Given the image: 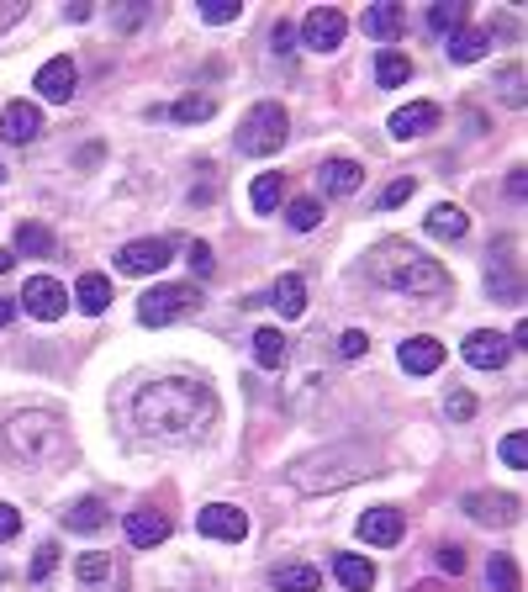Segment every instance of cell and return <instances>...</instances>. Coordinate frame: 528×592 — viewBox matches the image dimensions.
Segmentation results:
<instances>
[{
    "label": "cell",
    "mask_w": 528,
    "mask_h": 592,
    "mask_svg": "<svg viewBox=\"0 0 528 592\" xmlns=\"http://www.w3.org/2000/svg\"><path fill=\"white\" fill-rule=\"evenodd\" d=\"M127 423L143 444H196L217 423V397L206 381L191 376H164L132 392Z\"/></svg>",
    "instance_id": "obj_1"
},
{
    "label": "cell",
    "mask_w": 528,
    "mask_h": 592,
    "mask_svg": "<svg viewBox=\"0 0 528 592\" xmlns=\"http://www.w3.org/2000/svg\"><path fill=\"white\" fill-rule=\"evenodd\" d=\"M370 281L386 286V291H402V296H449V270L439 259L418 254L412 244H381L370 254Z\"/></svg>",
    "instance_id": "obj_2"
},
{
    "label": "cell",
    "mask_w": 528,
    "mask_h": 592,
    "mask_svg": "<svg viewBox=\"0 0 528 592\" xmlns=\"http://www.w3.org/2000/svg\"><path fill=\"white\" fill-rule=\"evenodd\" d=\"M360 476H370V450L360 444H333V450H317L307 460L291 466V487L296 492H338V487H354Z\"/></svg>",
    "instance_id": "obj_3"
},
{
    "label": "cell",
    "mask_w": 528,
    "mask_h": 592,
    "mask_svg": "<svg viewBox=\"0 0 528 592\" xmlns=\"http://www.w3.org/2000/svg\"><path fill=\"white\" fill-rule=\"evenodd\" d=\"M64 444H69V434L59 429V418H53V413H16L6 423V450L16 460H32V466H37V460H59Z\"/></svg>",
    "instance_id": "obj_4"
},
{
    "label": "cell",
    "mask_w": 528,
    "mask_h": 592,
    "mask_svg": "<svg viewBox=\"0 0 528 592\" xmlns=\"http://www.w3.org/2000/svg\"><path fill=\"white\" fill-rule=\"evenodd\" d=\"M286 133H291L286 106H280V101H259L249 117L238 122V148H243V154H254V159H264V154H275V148H286Z\"/></svg>",
    "instance_id": "obj_5"
},
{
    "label": "cell",
    "mask_w": 528,
    "mask_h": 592,
    "mask_svg": "<svg viewBox=\"0 0 528 592\" xmlns=\"http://www.w3.org/2000/svg\"><path fill=\"white\" fill-rule=\"evenodd\" d=\"M191 312H201L196 286H154V291L138 296V323L143 328H169V323L191 318Z\"/></svg>",
    "instance_id": "obj_6"
},
{
    "label": "cell",
    "mask_w": 528,
    "mask_h": 592,
    "mask_svg": "<svg viewBox=\"0 0 528 592\" xmlns=\"http://www.w3.org/2000/svg\"><path fill=\"white\" fill-rule=\"evenodd\" d=\"M344 11H333V6H312L307 11V22H301V48H312V53H333V48H344Z\"/></svg>",
    "instance_id": "obj_7"
},
{
    "label": "cell",
    "mask_w": 528,
    "mask_h": 592,
    "mask_svg": "<svg viewBox=\"0 0 528 592\" xmlns=\"http://www.w3.org/2000/svg\"><path fill=\"white\" fill-rule=\"evenodd\" d=\"M22 307L32 312V318H43V323H59L69 312V291L53 281V275H32V281L22 286Z\"/></svg>",
    "instance_id": "obj_8"
},
{
    "label": "cell",
    "mask_w": 528,
    "mask_h": 592,
    "mask_svg": "<svg viewBox=\"0 0 528 592\" xmlns=\"http://www.w3.org/2000/svg\"><path fill=\"white\" fill-rule=\"evenodd\" d=\"M169 254H175V244L169 238H138V244H127L117 254V270L122 275H159L169 265Z\"/></svg>",
    "instance_id": "obj_9"
},
{
    "label": "cell",
    "mask_w": 528,
    "mask_h": 592,
    "mask_svg": "<svg viewBox=\"0 0 528 592\" xmlns=\"http://www.w3.org/2000/svg\"><path fill=\"white\" fill-rule=\"evenodd\" d=\"M196 529L206 540H243V534H249V513L233 508V503H212V508L196 513Z\"/></svg>",
    "instance_id": "obj_10"
},
{
    "label": "cell",
    "mask_w": 528,
    "mask_h": 592,
    "mask_svg": "<svg viewBox=\"0 0 528 592\" xmlns=\"http://www.w3.org/2000/svg\"><path fill=\"white\" fill-rule=\"evenodd\" d=\"M465 513L476 518V524H518V497H507V492H470Z\"/></svg>",
    "instance_id": "obj_11"
},
{
    "label": "cell",
    "mask_w": 528,
    "mask_h": 592,
    "mask_svg": "<svg viewBox=\"0 0 528 592\" xmlns=\"http://www.w3.org/2000/svg\"><path fill=\"white\" fill-rule=\"evenodd\" d=\"M37 133H43V111H37L32 101H11L6 111H0V138L6 143H32Z\"/></svg>",
    "instance_id": "obj_12"
},
{
    "label": "cell",
    "mask_w": 528,
    "mask_h": 592,
    "mask_svg": "<svg viewBox=\"0 0 528 592\" xmlns=\"http://www.w3.org/2000/svg\"><path fill=\"white\" fill-rule=\"evenodd\" d=\"M396 360H402L407 376H433V370L444 365V344L428 339V333H418V339H407L402 349H396Z\"/></svg>",
    "instance_id": "obj_13"
},
{
    "label": "cell",
    "mask_w": 528,
    "mask_h": 592,
    "mask_svg": "<svg viewBox=\"0 0 528 592\" xmlns=\"http://www.w3.org/2000/svg\"><path fill=\"white\" fill-rule=\"evenodd\" d=\"M465 365H476V370H502L507 365V339L492 328H476L465 339Z\"/></svg>",
    "instance_id": "obj_14"
},
{
    "label": "cell",
    "mask_w": 528,
    "mask_h": 592,
    "mask_svg": "<svg viewBox=\"0 0 528 592\" xmlns=\"http://www.w3.org/2000/svg\"><path fill=\"white\" fill-rule=\"evenodd\" d=\"M439 127V106L433 101H412L402 111H391V138H423Z\"/></svg>",
    "instance_id": "obj_15"
},
{
    "label": "cell",
    "mask_w": 528,
    "mask_h": 592,
    "mask_svg": "<svg viewBox=\"0 0 528 592\" xmlns=\"http://www.w3.org/2000/svg\"><path fill=\"white\" fill-rule=\"evenodd\" d=\"M74 59H48L43 69H37V80H32V90H43V101H69L74 96Z\"/></svg>",
    "instance_id": "obj_16"
},
{
    "label": "cell",
    "mask_w": 528,
    "mask_h": 592,
    "mask_svg": "<svg viewBox=\"0 0 528 592\" xmlns=\"http://www.w3.org/2000/svg\"><path fill=\"white\" fill-rule=\"evenodd\" d=\"M127 540L138 545V550L164 545V540H169V518L154 513V508H132V513H127Z\"/></svg>",
    "instance_id": "obj_17"
},
{
    "label": "cell",
    "mask_w": 528,
    "mask_h": 592,
    "mask_svg": "<svg viewBox=\"0 0 528 592\" xmlns=\"http://www.w3.org/2000/svg\"><path fill=\"white\" fill-rule=\"evenodd\" d=\"M402 529H407V518L396 508H370L360 518V540L365 545H396V540H402Z\"/></svg>",
    "instance_id": "obj_18"
},
{
    "label": "cell",
    "mask_w": 528,
    "mask_h": 592,
    "mask_svg": "<svg viewBox=\"0 0 528 592\" xmlns=\"http://www.w3.org/2000/svg\"><path fill=\"white\" fill-rule=\"evenodd\" d=\"M360 180H365V170L354 159H328L323 170H317V185H323L328 196H354V191H360Z\"/></svg>",
    "instance_id": "obj_19"
},
{
    "label": "cell",
    "mask_w": 528,
    "mask_h": 592,
    "mask_svg": "<svg viewBox=\"0 0 528 592\" xmlns=\"http://www.w3.org/2000/svg\"><path fill=\"white\" fill-rule=\"evenodd\" d=\"M402 27H407V11L396 6V0H381V6L365 11V32L375 37V43H396V37H402Z\"/></svg>",
    "instance_id": "obj_20"
},
{
    "label": "cell",
    "mask_w": 528,
    "mask_h": 592,
    "mask_svg": "<svg viewBox=\"0 0 528 592\" xmlns=\"http://www.w3.org/2000/svg\"><path fill=\"white\" fill-rule=\"evenodd\" d=\"M74 307L90 312V318H101V312L111 307V281L106 275H96V270L80 275V281H74Z\"/></svg>",
    "instance_id": "obj_21"
},
{
    "label": "cell",
    "mask_w": 528,
    "mask_h": 592,
    "mask_svg": "<svg viewBox=\"0 0 528 592\" xmlns=\"http://www.w3.org/2000/svg\"><path fill=\"white\" fill-rule=\"evenodd\" d=\"M333 577L344 582L349 592H370V587H375V566L365 561V555H349V550H338V555H333Z\"/></svg>",
    "instance_id": "obj_22"
},
{
    "label": "cell",
    "mask_w": 528,
    "mask_h": 592,
    "mask_svg": "<svg viewBox=\"0 0 528 592\" xmlns=\"http://www.w3.org/2000/svg\"><path fill=\"white\" fill-rule=\"evenodd\" d=\"M270 307L280 318H301V312H307V281H301V275H280L275 291H270Z\"/></svg>",
    "instance_id": "obj_23"
},
{
    "label": "cell",
    "mask_w": 528,
    "mask_h": 592,
    "mask_svg": "<svg viewBox=\"0 0 528 592\" xmlns=\"http://www.w3.org/2000/svg\"><path fill=\"white\" fill-rule=\"evenodd\" d=\"M486 48H492V32H486V27H460V32L444 43V53H449L455 64H476Z\"/></svg>",
    "instance_id": "obj_24"
},
{
    "label": "cell",
    "mask_w": 528,
    "mask_h": 592,
    "mask_svg": "<svg viewBox=\"0 0 528 592\" xmlns=\"http://www.w3.org/2000/svg\"><path fill=\"white\" fill-rule=\"evenodd\" d=\"M423 228H428L433 238H444V244H455V238L470 233V217H465L460 207H449V201H444V207H433V212H428Z\"/></svg>",
    "instance_id": "obj_25"
},
{
    "label": "cell",
    "mask_w": 528,
    "mask_h": 592,
    "mask_svg": "<svg viewBox=\"0 0 528 592\" xmlns=\"http://www.w3.org/2000/svg\"><path fill=\"white\" fill-rule=\"evenodd\" d=\"M254 360H259L264 370H280V365H286V360H291L286 333H280V328H259V333H254Z\"/></svg>",
    "instance_id": "obj_26"
},
{
    "label": "cell",
    "mask_w": 528,
    "mask_h": 592,
    "mask_svg": "<svg viewBox=\"0 0 528 592\" xmlns=\"http://www.w3.org/2000/svg\"><path fill=\"white\" fill-rule=\"evenodd\" d=\"M280 201H286V175H259L254 180V191H249V207L259 212V217H270V212H280Z\"/></svg>",
    "instance_id": "obj_27"
},
{
    "label": "cell",
    "mask_w": 528,
    "mask_h": 592,
    "mask_svg": "<svg viewBox=\"0 0 528 592\" xmlns=\"http://www.w3.org/2000/svg\"><path fill=\"white\" fill-rule=\"evenodd\" d=\"M106 524H111V513H106L101 497H85V503H74V508L64 513V529H80V534H96V529H106Z\"/></svg>",
    "instance_id": "obj_28"
},
{
    "label": "cell",
    "mask_w": 528,
    "mask_h": 592,
    "mask_svg": "<svg viewBox=\"0 0 528 592\" xmlns=\"http://www.w3.org/2000/svg\"><path fill=\"white\" fill-rule=\"evenodd\" d=\"M270 582H275V592H317L323 587V571L317 566H275Z\"/></svg>",
    "instance_id": "obj_29"
},
{
    "label": "cell",
    "mask_w": 528,
    "mask_h": 592,
    "mask_svg": "<svg viewBox=\"0 0 528 592\" xmlns=\"http://www.w3.org/2000/svg\"><path fill=\"white\" fill-rule=\"evenodd\" d=\"M407 80H412V59H407V53H396V48H386L381 59H375V85L396 90V85H407Z\"/></svg>",
    "instance_id": "obj_30"
},
{
    "label": "cell",
    "mask_w": 528,
    "mask_h": 592,
    "mask_svg": "<svg viewBox=\"0 0 528 592\" xmlns=\"http://www.w3.org/2000/svg\"><path fill=\"white\" fill-rule=\"evenodd\" d=\"M465 16H470V11L460 6V0H439V6L428 11V27H433V32H444V37H455V32L465 27Z\"/></svg>",
    "instance_id": "obj_31"
},
{
    "label": "cell",
    "mask_w": 528,
    "mask_h": 592,
    "mask_svg": "<svg viewBox=\"0 0 528 592\" xmlns=\"http://www.w3.org/2000/svg\"><path fill=\"white\" fill-rule=\"evenodd\" d=\"M16 254H53V233L43 222H22L16 228Z\"/></svg>",
    "instance_id": "obj_32"
},
{
    "label": "cell",
    "mask_w": 528,
    "mask_h": 592,
    "mask_svg": "<svg viewBox=\"0 0 528 592\" xmlns=\"http://www.w3.org/2000/svg\"><path fill=\"white\" fill-rule=\"evenodd\" d=\"M486 577H492V592H518V561L513 555H492Z\"/></svg>",
    "instance_id": "obj_33"
},
{
    "label": "cell",
    "mask_w": 528,
    "mask_h": 592,
    "mask_svg": "<svg viewBox=\"0 0 528 592\" xmlns=\"http://www.w3.org/2000/svg\"><path fill=\"white\" fill-rule=\"evenodd\" d=\"M286 222H291L296 233H312L317 222H323V207H317V201H307V196H301V201H291V207H286Z\"/></svg>",
    "instance_id": "obj_34"
},
{
    "label": "cell",
    "mask_w": 528,
    "mask_h": 592,
    "mask_svg": "<svg viewBox=\"0 0 528 592\" xmlns=\"http://www.w3.org/2000/svg\"><path fill=\"white\" fill-rule=\"evenodd\" d=\"M243 16V0H201V22H212V27H228Z\"/></svg>",
    "instance_id": "obj_35"
},
{
    "label": "cell",
    "mask_w": 528,
    "mask_h": 592,
    "mask_svg": "<svg viewBox=\"0 0 528 592\" xmlns=\"http://www.w3.org/2000/svg\"><path fill=\"white\" fill-rule=\"evenodd\" d=\"M74 577L96 587V582H106V577H111V561H106L101 550H90V555H80V561H74Z\"/></svg>",
    "instance_id": "obj_36"
},
{
    "label": "cell",
    "mask_w": 528,
    "mask_h": 592,
    "mask_svg": "<svg viewBox=\"0 0 528 592\" xmlns=\"http://www.w3.org/2000/svg\"><path fill=\"white\" fill-rule=\"evenodd\" d=\"M212 96H185V101H175V122H206L212 117Z\"/></svg>",
    "instance_id": "obj_37"
},
{
    "label": "cell",
    "mask_w": 528,
    "mask_h": 592,
    "mask_svg": "<svg viewBox=\"0 0 528 592\" xmlns=\"http://www.w3.org/2000/svg\"><path fill=\"white\" fill-rule=\"evenodd\" d=\"M497 85H502V101L507 106H523V96H528V90H523V64H507Z\"/></svg>",
    "instance_id": "obj_38"
},
{
    "label": "cell",
    "mask_w": 528,
    "mask_h": 592,
    "mask_svg": "<svg viewBox=\"0 0 528 592\" xmlns=\"http://www.w3.org/2000/svg\"><path fill=\"white\" fill-rule=\"evenodd\" d=\"M497 455H502V466L523 471V466H528V439H523V434H507V439L497 444Z\"/></svg>",
    "instance_id": "obj_39"
},
{
    "label": "cell",
    "mask_w": 528,
    "mask_h": 592,
    "mask_svg": "<svg viewBox=\"0 0 528 592\" xmlns=\"http://www.w3.org/2000/svg\"><path fill=\"white\" fill-rule=\"evenodd\" d=\"M53 566H59V550L43 545V550H37V561L27 566V577H32V582H48V577H53Z\"/></svg>",
    "instance_id": "obj_40"
},
{
    "label": "cell",
    "mask_w": 528,
    "mask_h": 592,
    "mask_svg": "<svg viewBox=\"0 0 528 592\" xmlns=\"http://www.w3.org/2000/svg\"><path fill=\"white\" fill-rule=\"evenodd\" d=\"M444 413L455 418V423H465L470 413H476V397H470V392H449V397H444Z\"/></svg>",
    "instance_id": "obj_41"
},
{
    "label": "cell",
    "mask_w": 528,
    "mask_h": 592,
    "mask_svg": "<svg viewBox=\"0 0 528 592\" xmlns=\"http://www.w3.org/2000/svg\"><path fill=\"white\" fill-rule=\"evenodd\" d=\"M365 349H370V339H365V333H360V328H349V333H344V339H338V355H344V360H360V355H365Z\"/></svg>",
    "instance_id": "obj_42"
},
{
    "label": "cell",
    "mask_w": 528,
    "mask_h": 592,
    "mask_svg": "<svg viewBox=\"0 0 528 592\" xmlns=\"http://www.w3.org/2000/svg\"><path fill=\"white\" fill-rule=\"evenodd\" d=\"M16 534H22V513H16L11 503H0V545L16 540Z\"/></svg>",
    "instance_id": "obj_43"
},
{
    "label": "cell",
    "mask_w": 528,
    "mask_h": 592,
    "mask_svg": "<svg viewBox=\"0 0 528 592\" xmlns=\"http://www.w3.org/2000/svg\"><path fill=\"white\" fill-rule=\"evenodd\" d=\"M407 196H412V175H402V180L386 185V191H381V207H402Z\"/></svg>",
    "instance_id": "obj_44"
},
{
    "label": "cell",
    "mask_w": 528,
    "mask_h": 592,
    "mask_svg": "<svg viewBox=\"0 0 528 592\" xmlns=\"http://www.w3.org/2000/svg\"><path fill=\"white\" fill-rule=\"evenodd\" d=\"M439 571H455V577H460V571H465V550L460 545H439Z\"/></svg>",
    "instance_id": "obj_45"
},
{
    "label": "cell",
    "mask_w": 528,
    "mask_h": 592,
    "mask_svg": "<svg viewBox=\"0 0 528 592\" xmlns=\"http://www.w3.org/2000/svg\"><path fill=\"white\" fill-rule=\"evenodd\" d=\"M185 254H191V270H196V275H212V249H206L201 238H196V244L185 249Z\"/></svg>",
    "instance_id": "obj_46"
},
{
    "label": "cell",
    "mask_w": 528,
    "mask_h": 592,
    "mask_svg": "<svg viewBox=\"0 0 528 592\" xmlns=\"http://www.w3.org/2000/svg\"><path fill=\"white\" fill-rule=\"evenodd\" d=\"M291 43H296V27H291V22H275V48L291 53Z\"/></svg>",
    "instance_id": "obj_47"
},
{
    "label": "cell",
    "mask_w": 528,
    "mask_h": 592,
    "mask_svg": "<svg viewBox=\"0 0 528 592\" xmlns=\"http://www.w3.org/2000/svg\"><path fill=\"white\" fill-rule=\"evenodd\" d=\"M507 349H528V323L513 328V344H507Z\"/></svg>",
    "instance_id": "obj_48"
},
{
    "label": "cell",
    "mask_w": 528,
    "mask_h": 592,
    "mask_svg": "<svg viewBox=\"0 0 528 592\" xmlns=\"http://www.w3.org/2000/svg\"><path fill=\"white\" fill-rule=\"evenodd\" d=\"M11 318H16V302H6V296H0V328H6Z\"/></svg>",
    "instance_id": "obj_49"
},
{
    "label": "cell",
    "mask_w": 528,
    "mask_h": 592,
    "mask_svg": "<svg viewBox=\"0 0 528 592\" xmlns=\"http://www.w3.org/2000/svg\"><path fill=\"white\" fill-rule=\"evenodd\" d=\"M11 265H16V254H11V249H0V275H6Z\"/></svg>",
    "instance_id": "obj_50"
},
{
    "label": "cell",
    "mask_w": 528,
    "mask_h": 592,
    "mask_svg": "<svg viewBox=\"0 0 528 592\" xmlns=\"http://www.w3.org/2000/svg\"><path fill=\"white\" fill-rule=\"evenodd\" d=\"M16 16H22V6H6V11H0V27H6V22H16Z\"/></svg>",
    "instance_id": "obj_51"
},
{
    "label": "cell",
    "mask_w": 528,
    "mask_h": 592,
    "mask_svg": "<svg viewBox=\"0 0 528 592\" xmlns=\"http://www.w3.org/2000/svg\"><path fill=\"white\" fill-rule=\"evenodd\" d=\"M0 180H6V170H0Z\"/></svg>",
    "instance_id": "obj_52"
}]
</instances>
